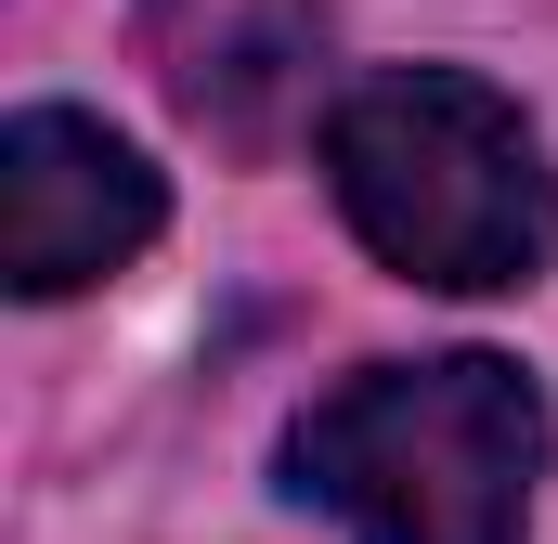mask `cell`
Wrapping results in <instances>:
<instances>
[{
  "label": "cell",
  "mask_w": 558,
  "mask_h": 544,
  "mask_svg": "<svg viewBox=\"0 0 558 544\" xmlns=\"http://www.w3.org/2000/svg\"><path fill=\"white\" fill-rule=\"evenodd\" d=\"M325 182H338V221L403 272V285H454V298L533 285L546 272V234H558L533 118L507 91L454 78V65L364 78L325 118Z\"/></svg>",
  "instance_id": "7a4b0ae2"
},
{
  "label": "cell",
  "mask_w": 558,
  "mask_h": 544,
  "mask_svg": "<svg viewBox=\"0 0 558 544\" xmlns=\"http://www.w3.org/2000/svg\"><path fill=\"white\" fill-rule=\"evenodd\" d=\"M169 221V182L143 169V143H118L78 104H26L0 131V272L26 298H78L105 272H131Z\"/></svg>",
  "instance_id": "3957f363"
},
{
  "label": "cell",
  "mask_w": 558,
  "mask_h": 544,
  "mask_svg": "<svg viewBox=\"0 0 558 544\" xmlns=\"http://www.w3.org/2000/svg\"><path fill=\"white\" fill-rule=\"evenodd\" d=\"M286 467L351 544H520L546 480V390L494 350L364 363L286 428Z\"/></svg>",
  "instance_id": "6da1fadb"
}]
</instances>
